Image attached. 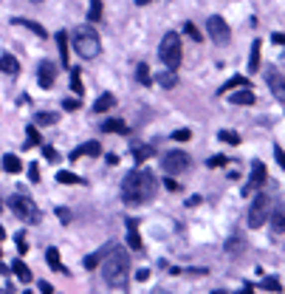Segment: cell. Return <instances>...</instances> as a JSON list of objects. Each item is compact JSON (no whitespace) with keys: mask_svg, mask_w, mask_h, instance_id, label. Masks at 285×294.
<instances>
[{"mask_svg":"<svg viewBox=\"0 0 285 294\" xmlns=\"http://www.w3.org/2000/svg\"><path fill=\"white\" fill-rule=\"evenodd\" d=\"M156 190H158V181L150 170H133V173H127L124 181H121V198H124V204H130V207H138V204L153 201Z\"/></svg>","mask_w":285,"mask_h":294,"instance_id":"cell-1","label":"cell"},{"mask_svg":"<svg viewBox=\"0 0 285 294\" xmlns=\"http://www.w3.org/2000/svg\"><path fill=\"white\" fill-rule=\"evenodd\" d=\"M102 275L104 283L113 286V289H124L130 277V255L119 246H113L107 255L102 258Z\"/></svg>","mask_w":285,"mask_h":294,"instance_id":"cell-2","label":"cell"},{"mask_svg":"<svg viewBox=\"0 0 285 294\" xmlns=\"http://www.w3.org/2000/svg\"><path fill=\"white\" fill-rule=\"evenodd\" d=\"M71 40H74V48H77V54H79V57H85V60H94V57H99V51H102L99 34H96V28H91V26L74 28Z\"/></svg>","mask_w":285,"mask_h":294,"instance_id":"cell-3","label":"cell"},{"mask_svg":"<svg viewBox=\"0 0 285 294\" xmlns=\"http://www.w3.org/2000/svg\"><path fill=\"white\" fill-rule=\"evenodd\" d=\"M158 60L170 71H175L181 65V37L175 34V31H167L164 34V40L158 45Z\"/></svg>","mask_w":285,"mask_h":294,"instance_id":"cell-4","label":"cell"},{"mask_svg":"<svg viewBox=\"0 0 285 294\" xmlns=\"http://www.w3.org/2000/svg\"><path fill=\"white\" fill-rule=\"evenodd\" d=\"M9 209L20 218V221H26V224H40V221H43L37 204L28 198V195H23V192H14V195L9 198Z\"/></svg>","mask_w":285,"mask_h":294,"instance_id":"cell-5","label":"cell"},{"mask_svg":"<svg viewBox=\"0 0 285 294\" xmlns=\"http://www.w3.org/2000/svg\"><path fill=\"white\" fill-rule=\"evenodd\" d=\"M271 212H274V201H271V195H266V192L254 195V204H251V209H249V226L251 229L263 226Z\"/></svg>","mask_w":285,"mask_h":294,"instance_id":"cell-6","label":"cell"},{"mask_svg":"<svg viewBox=\"0 0 285 294\" xmlns=\"http://www.w3.org/2000/svg\"><path fill=\"white\" fill-rule=\"evenodd\" d=\"M206 34L209 40L215 45H229V40H232V28H229V23H226L220 14H212V17L206 20Z\"/></svg>","mask_w":285,"mask_h":294,"instance_id":"cell-7","label":"cell"},{"mask_svg":"<svg viewBox=\"0 0 285 294\" xmlns=\"http://www.w3.org/2000/svg\"><path fill=\"white\" fill-rule=\"evenodd\" d=\"M161 167H164L167 175L187 173V167H190V156H187L184 150H170V153H164V158H161Z\"/></svg>","mask_w":285,"mask_h":294,"instance_id":"cell-8","label":"cell"},{"mask_svg":"<svg viewBox=\"0 0 285 294\" xmlns=\"http://www.w3.org/2000/svg\"><path fill=\"white\" fill-rule=\"evenodd\" d=\"M266 85H268V91H271L280 102H285V77L274 68V65H268V68H266Z\"/></svg>","mask_w":285,"mask_h":294,"instance_id":"cell-9","label":"cell"},{"mask_svg":"<svg viewBox=\"0 0 285 294\" xmlns=\"http://www.w3.org/2000/svg\"><path fill=\"white\" fill-rule=\"evenodd\" d=\"M54 79H57V65L54 62H48V60H43L40 62V68H37V82H40V88H48L54 85Z\"/></svg>","mask_w":285,"mask_h":294,"instance_id":"cell-10","label":"cell"},{"mask_svg":"<svg viewBox=\"0 0 285 294\" xmlns=\"http://www.w3.org/2000/svg\"><path fill=\"white\" fill-rule=\"evenodd\" d=\"M266 181V164L263 161H254V167H251V178H249V184H246V195H251L254 192V187H260V184Z\"/></svg>","mask_w":285,"mask_h":294,"instance_id":"cell-11","label":"cell"},{"mask_svg":"<svg viewBox=\"0 0 285 294\" xmlns=\"http://www.w3.org/2000/svg\"><path fill=\"white\" fill-rule=\"evenodd\" d=\"M102 153V145L99 142H85L82 147H77L74 153H71V161H77V158H82V156H99Z\"/></svg>","mask_w":285,"mask_h":294,"instance_id":"cell-12","label":"cell"},{"mask_svg":"<svg viewBox=\"0 0 285 294\" xmlns=\"http://www.w3.org/2000/svg\"><path fill=\"white\" fill-rule=\"evenodd\" d=\"M229 102H232V105H254L257 99H254V91L246 85V88H240V91H232Z\"/></svg>","mask_w":285,"mask_h":294,"instance_id":"cell-13","label":"cell"},{"mask_svg":"<svg viewBox=\"0 0 285 294\" xmlns=\"http://www.w3.org/2000/svg\"><path fill=\"white\" fill-rule=\"evenodd\" d=\"M127 243H130V249H141V238H138V221L136 218H130L127 221Z\"/></svg>","mask_w":285,"mask_h":294,"instance_id":"cell-14","label":"cell"},{"mask_svg":"<svg viewBox=\"0 0 285 294\" xmlns=\"http://www.w3.org/2000/svg\"><path fill=\"white\" fill-rule=\"evenodd\" d=\"M0 71H3V74H20V62H17V57H11V54H3V57H0Z\"/></svg>","mask_w":285,"mask_h":294,"instance_id":"cell-15","label":"cell"},{"mask_svg":"<svg viewBox=\"0 0 285 294\" xmlns=\"http://www.w3.org/2000/svg\"><path fill=\"white\" fill-rule=\"evenodd\" d=\"M0 167H3L6 173H20V170H23V164H20V158L14 156V153H6L3 161H0Z\"/></svg>","mask_w":285,"mask_h":294,"instance_id":"cell-16","label":"cell"},{"mask_svg":"<svg viewBox=\"0 0 285 294\" xmlns=\"http://www.w3.org/2000/svg\"><path fill=\"white\" fill-rule=\"evenodd\" d=\"M113 105H116V96L113 94H102L99 99L94 102V113H104V111H110Z\"/></svg>","mask_w":285,"mask_h":294,"instance_id":"cell-17","label":"cell"},{"mask_svg":"<svg viewBox=\"0 0 285 294\" xmlns=\"http://www.w3.org/2000/svg\"><path fill=\"white\" fill-rule=\"evenodd\" d=\"M11 23H14V26H26L28 31H34L37 37H48V31H45V28L40 26V23H34V20H23V17H14V20H11Z\"/></svg>","mask_w":285,"mask_h":294,"instance_id":"cell-18","label":"cell"},{"mask_svg":"<svg viewBox=\"0 0 285 294\" xmlns=\"http://www.w3.org/2000/svg\"><path fill=\"white\" fill-rule=\"evenodd\" d=\"M11 272L20 277V283H31V269H28L23 260H14V263H11Z\"/></svg>","mask_w":285,"mask_h":294,"instance_id":"cell-19","label":"cell"},{"mask_svg":"<svg viewBox=\"0 0 285 294\" xmlns=\"http://www.w3.org/2000/svg\"><path fill=\"white\" fill-rule=\"evenodd\" d=\"M102 130L104 133H130V128L124 125L121 119H107V122H102Z\"/></svg>","mask_w":285,"mask_h":294,"instance_id":"cell-20","label":"cell"},{"mask_svg":"<svg viewBox=\"0 0 285 294\" xmlns=\"http://www.w3.org/2000/svg\"><path fill=\"white\" fill-rule=\"evenodd\" d=\"M156 79H158V85L161 88H175L178 85V77H175V71H170V68H164Z\"/></svg>","mask_w":285,"mask_h":294,"instance_id":"cell-21","label":"cell"},{"mask_svg":"<svg viewBox=\"0 0 285 294\" xmlns=\"http://www.w3.org/2000/svg\"><path fill=\"white\" fill-rule=\"evenodd\" d=\"M271 229H274V235L285 232V209H277V212H271Z\"/></svg>","mask_w":285,"mask_h":294,"instance_id":"cell-22","label":"cell"},{"mask_svg":"<svg viewBox=\"0 0 285 294\" xmlns=\"http://www.w3.org/2000/svg\"><path fill=\"white\" fill-rule=\"evenodd\" d=\"M110 249H113V246H104L102 252H94V255H88V258L82 260V263H85V269H96L99 263H102V258H104V255H107Z\"/></svg>","mask_w":285,"mask_h":294,"instance_id":"cell-23","label":"cell"},{"mask_svg":"<svg viewBox=\"0 0 285 294\" xmlns=\"http://www.w3.org/2000/svg\"><path fill=\"white\" fill-rule=\"evenodd\" d=\"M57 45H60L62 65H68V31H57Z\"/></svg>","mask_w":285,"mask_h":294,"instance_id":"cell-24","label":"cell"},{"mask_svg":"<svg viewBox=\"0 0 285 294\" xmlns=\"http://www.w3.org/2000/svg\"><path fill=\"white\" fill-rule=\"evenodd\" d=\"M45 260H48V266H51L54 272H65V266L60 263V252L54 249V246L51 249H45Z\"/></svg>","mask_w":285,"mask_h":294,"instance_id":"cell-25","label":"cell"},{"mask_svg":"<svg viewBox=\"0 0 285 294\" xmlns=\"http://www.w3.org/2000/svg\"><path fill=\"white\" fill-rule=\"evenodd\" d=\"M57 122H60V116H57V113H51V111H40L34 116V125H57Z\"/></svg>","mask_w":285,"mask_h":294,"instance_id":"cell-26","label":"cell"},{"mask_svg":"<svg viewBox=\"0 0 285 294\" xmlns=\"http://www.w3.org/2000/svg\"><path fill=\"white\" fill-rule=\"evenodd\" d=\"M246 85H249L246 77H232L226 85H220V94H229V91H234V88H246Z\"/></svg>","mask_w":285,"mask_h":294,"instance_id":"cell-27","label":"cell"},{"mask_svg":"<svg viewBox=\"0 0 285 294\" xmlns=\"http://www.w3.org/2000/svg\"><path fill=\"white\" fill-rule=\"evenodd\" d=\"M257 68H260V40H254V45H251V54H249V71L254 74Z\"/></svg>","mask_w":285,"mask_h":294,"instance_id":"cell-28","label":"cell"},{"mask_svg":"<svg viewBox=\"0 0 285 294\" xmlns=\"http://www.w3.org/2000/svg\"><path fill=\"white\" fill-rule=\"evenodd\" d=\"M150 156H153V147H147V145H138V147H133V158H136L138 164H141V161H147Z\"/></svg>","mask_w":285,"mask_h":294,"instance_id":"cell-29","label":"cell"},{"mask_svg":"<svg viewBox=\"0 0 285 294\" xmlns=\"http://www.w3.org/2000/svg\"><path fill=\"white\" fill-rule=\"evenodd\" d=\"M34 145H43V139L37 133V125H28L26 128V147H34Z\"/></svg>","mask_w":285,"mask_h":294,"instance_id":"cell-30","label":"cell"},{"mask_svg":"<svg viewBox=\"0 0 285 294\" xmlns=\"http://www.w3.org/2000/svg\"><path fill=\"white\" fill-rule=\"evenodd\" d=\"M88 20H91V23H99V20H102V0H91V11H88Z\"/></svg>","mask_w":285,"mask_h":294,"instance_id":"cell-31","label":"cell"},{"mask_svg":"<svg viewBox=\"0 0 285 294\" xmlns=\"http://www.w3.org/2000/svg\"><path fill=\"white\" fill-rule=\"evenodd\" d=\"M184 34L190 37V40H195V43H200V40H203V34L198 31V26H195V23H184Z\"/></svg>","mask_w":285,"mask_h":294,"instance_id":"cell-32","label":"cell"},{"mask_svg":"<svg viewBox=\"0 0 285 294\" xmlns=\"http://www.w3.org/2000/svg\"><path fill=\"white\" fill-rule=\"evenodd\" d=\"M243 249H246V241L240 235H234L232 241H226V252H243Z\"/></svg>","mask_w":285,"mask_h":294,"instance_id":"cell-33","label":"cell"},{"mask_svg":"<svg viewBox=\"0 0 285 294\" xmlns=\"http://www.w3.org/2000/svg\"><path fill=\"white\" fill-rule=\"evenodd\" d=\"M57 181H60V184H82V178H79V175H74V173L60 170V173H57Z\"/></svg>","mask_w":285,"mask_h":294,"instance_id":"cell-34","label":"cell"},{"mask_svg":"<svg viewBox=\"0 0 285 294\" xmlns=\"http://www.w3.org/2000/svg\"><path fill=\"white\" fill-rule=\"evenodd\" d=\"M136 79L141 82V85H150V82H153V79H150V68L144 65V62H141V65L136 68Z\"/></svg>","mask_w":285,"mask_h":294,"instance_id":"cell-35","label":"cell"},{"mask_svg":"<svg viewBox=\"0 0 285 294\" xmlns=\"http://www.w3.org/2000/svg\"><path fill=\"white\" fill-rule=\"evenodd\" d=\"M263 289H266V292H283V283H280V280H277V277H266V280H263Z\"/></svg>","mask_w":285,"mask_h":294,"instance_id":"cell-36","label":"cell"},{"mask_svg":"<svg viewBox=\"0 0 285 294\" xmlns=\"http://www.w3.org/2000/svg\"><path fill=\"white\" fill-rule=\"evenodd\" d=\"M217 136H220V142H226V145H240V136L232 133V130H220Z\"/></svg>","mask_w":285,"mask_h":294,"instance_id":"cell-37","label":"cell"},{"mask_svg":"<svg viewBox=\"0 0 285 294\" xmlns=\"http://www.w3.org/2000/svg\"><path fill=\"white\" fill-rule=\"evenodd\" d=\"M71 91H74L77 96L85 91V88H82V82H79V71H71Z\"/></svg>","mask_w":285,"mask_h":294,"instance_id":"cell-38","label":"cell"},{"mask_svg":"<svg viewBox=\"0 0 285 294\" xmlns=\"http://www.w3.org/2000/svg\"><path fill=\"white\" fill-rule=\"evenodd\" d=\"M14 243H17V252H20V255H26V252H28V243H26V235H23V232L14 235Z\"/></svg>","mask_w":285,"mask_h":294,"instance_id":"cell-39","label":"cell"},{"mask_svg":"<svg viewBox=\"0 0 285 294\" xmlns=\"http://www.w3.org/2000/svg\"><path fill=\"white\" fill-rule=\"evenodd\" d=\"M43 156L48 158V161H57V158H60V153H57V150H54V147L43 145Z\"/></svg>","mask_w":285,"mask_h":294,"instance_id":"cell-40","label":"cell"},{"mask_svg":"<svg viewBox=\"0 0 285 294\" xmlns=\"http://www.w3.org/2000/svg\"><path fill=\"white\" fill-rule=\"evenodd\" d=\"M226 164H229V158L226 156H212L209 158V167H226Z\"/></svg>","mask_w":285,"mask_h":294,"instance_id":"cell-41","label":"cell"},{"mask_svg":"<svg viewBox=\"0 0 285 294\" xmlns=\"http://www.w3.org/2000/svg\"><path fill=\"white\" fill-rule=\"evenodd\" d=\"M173 139H175V142H190V139H192V133H190V130H175V133H173Z\"/></svg>","mask_w":285,"mask_h":294,"instance_id":"cell-42","label":"cell"},{"mask_svg":"<svg viewBox=\"0 0 285 294\" xmlns=\"http://www.w3.org/2000/svg\"><path fill=\"white\" fill-rule=\"evenodd\" d=\"M274 158H277V164L285 170V150H283V147H274Z\"/></svg>","mask_w":285,"mask_h":294,"instance_id":"cell-43","label":"cell"},{"mask_svg":"<svg viewBox=\"0 0 285 294\" xmlns=\"http://www.w3.org/2000/svg\"><path fill=\"white\" fill-rule=\"evenodd\" d=\"M28 178H31V181H40V167H37V164H28Z\"/></svg>","mask_w":285,"mask_h":294,"instance_id":"cell-44","label":"cell"},{"mask_svg":"<svg viewBox=\"0 0 285 294\" xmlns=\"http://www.w3.org/2000/svg\"><path fill=\"white\" fill-rule=\"evenodd\" d=\"M271 40H274V45H283V48H285V34H283V31H274Z\"/></svg>","mask_w":285,"mask_h":294,"instance_id":"cell-45","label":"cell"},{"mask_svg":"<svg viewBox=\"0 0 285 294\" xmlns=\"http://www.w3.org/2000/svg\"><path fill=\"white\" fill-rule=\"evenodd\" d=\"M62 108H65V111H77V108H79V99H65V102H62Z\"/></svg>","mask_w":285,"mask_h":294,"instance_id":"cell-46","label":"cell"},{"mask_svg":"<svg viewBox=\"0 0 285 294\" xmlns=\"http://www.w3.org/2000/svg\"><path fill=\"white\" fill-rule=\"evenodd\" d=\"M57 215H60V221H62V224H68V221H71V212H68L65 207H60V209H57Z\"/></svg>","mask_w":285,"mask_h":294,"instance_id":"cell-47","label":"cell"},{"mask_svg":"<svg viewBox=\"0 0 285 294\" xmlns=\"http://www.w3.org/2000/svg\"><path fill=\"white\" fill-rule=\"evenodd\" d=\"M147 277H150V269H138V272H136V280H138V283H141V280H147Z\"/></svg>","mask_w":285,"mask_h":294,"instance_id":"cell-48","label":"cell"},{"mask_svg":"<svg viewBox=\"0 0 285 294\" xmlns=\"http://www.w3.org/2000/svg\"><path fill=\"white\" fill-rule=\"evenodd\" d=\"M40 294H54L51 283H40Z\"/></svg>","mask_w":285,"mask_h":294,"instance_id":"cell-49","label":"cell"},{"mask_svg":"<svg viewBox=\"0 0 285 294\" xmlns=\"http://www.w3.org/2000/svg\"><path fill=\"white\" fill-rule=\"evenodd\" d=\"M164 187H170V190H175V192L181 190V187H178V184H175V181H173V178H167V181H164Z\"/></svg>","mask_w":285,"mask_h":294,"instance_id":"cell-50","label":"cell"},{"mask_svg":"<svg viewBox=\"0 0 285 294\" xmlns=\"http://www.w3.org/2000/svg\"><path fill=\"white\" fill-rule=\"evenodd\" d=\"M237 294H254V292H251V286H246V289H243V292H237Z\"/></svg>","mask_w":285,"mask_h":294,"instance_id":"cell-51","label":"cell"},{"mask_svg":"<svg viewBox=\"0 0 285 294\" xmlns=\"http://www.w3.org/2000/svg\"><path fill=\"white\" fill-rule=\"evenodd\" d=\"M212 294H229V292H223V289H217V292H212Z\"/></svg>","mask_w":285,"mask_h":294,"instance_id":"cell-52","label":"cell"},{"mask_svg":"<svg viewBox=\"0 0 285 294\" xmlns=\"http://www.w3.org/2000/svg\"><path fill=\"white\" fill-rule=\"evenodd\" d=\"M136 3H138V6H144V3H150V0H136Z\"/></svg>","mask_w":285,"mask_h":294,"instance_id":"cell-53","label":"cell"},{"mask_svg":"<svg viewBox=\"0 0 285 294\" xmlns=\"http://www.w3.org/2000/svg\"><path fill=\"white\" fill-rule=\"evenodd\" d=\"M3 235H6V232H3V226H0V241H3Z\"/></svg>","mask_w":285,"mask_h":294,"instance_id":"cell-54","label":"cell"},{"mask_svg":"<svg viewBox=\"0 0 285 294\" xmlns=\"http://www.w3.org/2000/svg\"><path fill=\"white\" fill-rule=\"evenodd\" d=\"M0 294H6V289H0Z\"/></svg>","mask_w":285,"mask_h":294,"instance_id":"cell-55","label":"cell"},{"mask_svg":"<svg viewBox=\"0 0 285 294\" xmlns=\"http://www.w3.org/2000/svg\"><path fill=\"white\" fill-rule=\"evenodd\" d=\"M0 209H3V201H0Z\"/></svg>","mask_w":285,"mask_h":294,"instance_id":"cell-56","label":"cell"},{"mask_svg":"<svg viewBox=\"0 0 285 294\" xmlns=\"http://www.w3.org/2000/svg\"><path fill=\"white\" fill-rule=\"evenodd\" d=\"M34 3H43V0H34Z\"/></svg>","mask_w":285,"mask_h":294,"instance_id":"cell-57","label":"cell"},{"mask_svg":"<svg viewBox=\"0 0 285 294\" xmlns=\"http://www.w3.org/2000/svg\"><path fill=\"white\" fill-rule=\"evenodd\" d=\"M26 294H28V292H26Z\"/></svg>","mask_w":285,"mask_h":294,"instance_id":"cell-58","label":"cell"}]
</instances>
